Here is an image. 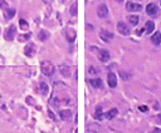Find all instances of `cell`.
Listing matches in <instances>:
<instances>
[{"instance_id": "1", "label": "cell", "mask_w": 161, "mask_h": 133, "mask_svg": "<svg viewBox=\"0 0 161 133\" xmlns=\"http://www.w3.org/2000/svg\"><path fill=\"white\" fill-rule=\"evenodd\" d=\"M40 69H42V73L47 77H52L54 73H56V67H54L53 63H50L49 60H44L40 64Z\"/></svg>"}, {"instance_id": "2", "label": "cell", "mask_w": 161, "mask_h": 133, "mask_svg": "<svg viewBox=\"0 0 161 133\" xmlns=\"http://www.w3.org/2000/svg\"><path fill=\"white\" fill-rule=\"evenodd\" d=\"M15 34H16V26L15 25H10V26H8V28L5 29L4 38H5V40H8V42H12V40L14 39Z\"/></svg>"}, {"instance_id": "3", "label": "cell", "mask_w": 161, "mask_h": 133, "mask_svg": "<svg viewBox=\"0 0 161 133\" xmlns=\"http://www.w3.org/2000/svg\"><path fill=\"white\" fill-rule=\"evenodd\" d=\"M117 30L120 32V34H122V35H130V34H131V29L127 26V24H125L123 22H120L117 24Z\"/></svg>"}, {"instance_id": "4", "label": "cell", "mask_w": 161, "mask_h": 133, "mask_svg": "<svg viewBox=\"0 0 161 133\" xmlns=\"http://www.w3.org/2000/svg\"><path fill=\"white\" fill-rule=\"evenodd\" d=\"M107 82H108V86L111 88H116L117 87V76L112 72H109L108 76H107Z\"/></svg>"}, {"instance_id": "5", "label": "cell", "mask_w": 161, "mask_h": 133, "mask_svg": "<svg viewBox=\"0 0 161 133\" xmlns=\"http://www.w3.org/2000/svg\"><path fill=\"white\" fill-rule=\"evenodd\" d=\"M146 13L149 15H151V16H156L157 14H159V9H157L156 4H154V3H150V4L146 6Z\"/></svg>"}, {"instance_id": "6", "label": "cell", "mask_w": 161, "mask_h": 133, "mask_svg": "<svg viewBox=\"0 0 161 133\" xmlns=\"http://www.w3.org/2000/svg\"><path fill=\"white\" fill-rule=\"evenodd\" d=\"M97 15L100 16L101 19L106 18V16L108 15V8H107V5L101 4L100 6H98V8H97Z\"/></svg>"}, {"instance_id": "7", "label": "cell", "mask_w": 161, "mask_h": 133, "mask_svg": "<svg viewBox=\"0 0 161 133\" xmlns=\"http://www.w3.org/2000/svg\"><path fill=\"white\" fill-rule=\"evenodd\" d=\"M126 9L128 10V11H141L142 10V6L140 5V4H137V3H132V1H130V3H127L126 4Z\"/></svg>"}, {"instance_id": "8", "label": "cell", "mask_w": 161, "mask_h": 133, "mask_svg": "<svg viewBox=\"0 0 161 133\" xmlns=\"http://www.w3.org/2000/svg\"><path fill=\"white\" fill-rule=\"evenodd\" d=\"M100 35H101V39L103 40V42H106V43L111 42L112 38H113V34L109 33V32H107V30H101Z\"/></svg>"}, {"instance_id": "9", "label": "cell", "mask_w": 161, "mask_h": 133, "mask_svg": "<svg viewBox=\"0 0 161 133\" xmlns=\"http://www.w3.org/2000/svg\"><path fill=\"white\" fill-rule=\"evenodd\" d=\"M24 53H25L26 57H33L34 53H35V45L34 44H28L24 48Z\"/></svg>"}, {"instance_id": "10", "label": "cell", "mask_w": 161, "mask_h": 133, "mask_svg": "<svg viewBox=\"0 0 161 133\" xmlns=\"http://www.w3.org/2000/svg\"><path fill=\"white\" fill-rule=\"evenodd\" d=\"M98 58H100V60H101V62H103V63H107L111 57H109V53L107 52V50L102 49V50H100V54H98Z\"/></svg>"}, {"instance_id": "11", "label": "cell", "mask_w": 161, "mask_h": 133, "mask_svg": "<svg viewBox=\"0 0 161 133\" xmlns=\"http://www.w3.org/2000/svg\"><path fill=\"white\" fill-rule=\"evenodd\" d=\"M90 84L93 88H97V89H101L103 87V82L100 78H94V79H90Z\"/></svg>"}, {"instance_id": "12", "label": "cell", "mask_w": 161, "mask_h": 133, "mask_svg": "<svg viewBox=\"0 0 161 133\" xmlns=\"http://www.w3.org/2000/svg\"><path fill=\"white\" fill-rule=\"evenodd\" d=\"M59 69H60V73L63 77H71V67L68 64H62L59 67Z\"/></svg>"}, {"instance_id": "13", "label": "cell", "mask_w": 161, "mask_h": 133, "mask_svg": "<svg viewBox=\"0 0 161 133\" xmlns=\"http://www.w3.org/2000/svg\"><path fill=\"white\" fill-rule=\"evenodd\" d=\"M66 35H67V40L69 43H73L74 40H76V32H74L73 29H67V32H66Z\"/></svg>"}, {"instance_id": "14", "label": "cell", "mask_w": 161, "mask_h": 133, "mask_svg": "<svg viewBox=\"0 0 161 133\" xmlns=\"http://www.w3.org/2000/svg\"><path fill=\"white\" fill-rule=\"evenodd\" d=\"M59 117L63 119V121H68V119H71V117H72V112L69 109H63L59 112Z\"/></svg>"}, {"instance_id": "15", "label": "cell", "mask_w": 161, "mask_h": 133, "mask_svg": "<svg viewBox=\"0 0 161 133\" xmlns=\"http://www.w3.org/2000/svg\"><path fill=\"white\" fill-rule=\"evenodd\" d=\"M154 28H155V24L151 20H149V22H146L145 24V33L146 34H151L154 32Z\"/></svg>"}, {"instance_id": "16", "label": "cell", "mask_w": 161, "mask_h": 133, "mask_svg": "<svg viewBox=\"0 0 161 133\" xmlns=\"http://www.w3.org/2000/svg\"><path fill=\"white\" fill-rule=\"evenodd\" d=\"M151 42L155 44V45H160V43H161V33L160 32H156L151 36Z\"/></svg>"}, {"instance_id": "17", "label": "cell", "mask_w": 161, "mask_h": 133, "mask_svg": "<svg viewBox=\"0 0 161 133\" xmlns=\"http://www.w3.org/2000/svg\"><path fill=\"white\" fill-rule=\"evenodd\" d=\"M117 113H118V111H117V108H112V109H109L107 113L105 114V117L107 118V119H113L116 115H117Z\"/></svg>"}, {"instance_id": "18", "label": "cell", "mask_w": 161, "mask_h": 133, "mask_svg": "<svg viewBox=\"0 0 161 133\" xmlns=\"http://www.w3.org/2000/svg\"><path fill=\"white\" fill-rule=\"evenodd\" d=\"M39 90H40V93H42L43 95H47V94H48V92H49V87H48V84H47V83L42 82V83L39 84Z\"/></svg>"}, {"instance_id": "19", "label": "cell", "mask_w": 161, "mask_h": 133, "mask_svg": "<svg viewBox=\"0 0 161 133\" xmlns=\"http://www.w3.org/2000/svg\"><path fill=\"white\" fill-rule=\"evenodd\" d=\"M94 118L97 119V121H102L103 119V113H102V107L98 105L97 108H96V112H94Z\"/></svg>"}, {"instance_id": "20", "label": "cell", "mask_w": 161, "mask_h": 133, "mask_svg": "<svg viewBox=\"0 0 161 133\" xmlns=\"http://www.w3.org/2000/svg\"><path fill=\"white\" fill-rule=\"evenodd\" d=\"M14 15H15V9H13V8H8V9H6V13H5V19L6 20L13 19V18H14Z\"/></svg>"}, {"instance_id": "21", "label": "cell", "mask_w": 161, "mask_h": 133, "mask_svg": "<svg viewBox=\"0 0 161 133\" xmlns=\"http://www.w3.org/2000/svg\"><path fill=\"white\" fill-rule=\"evenodd\" d=\"M127 19H128V23L131 24V25H133V26H136L139 24V22H140L137 15H130V16H127Z\"/></svg>"}, {"instance_id": "22", "label": "cell", "mask_w": 161, "mask_h": 133, "mask_svg": "<svg viewBox=\"0 0 161 133\" xmlns=\"http://www.w3.org/2000/svg\"><path fill=\"white\" fill-rule=\"evenodd\" d=\"M38 36H39L40 42H46V40L49 38V33H48L47 30H40L39 34H38Z\"/></svg>"}, {"instance_id": "23", "label": "cell", "mask_w": 161, "mask_h": 133, "mask_svg": "<svg viewBox=\"0 0 161 133\" xmlns=\"http://www.w3.org/2000/svg\"><path fill=\"white\" fill-rule=\"evenodd\" d=\"M19 26L22 28L23 30H26L29 28V24H28V22L26 20H24V19H20L19 20Z\"/></svg>"}, {"instance_id": "24", "label": "cell", "mask_w": 161, "mask_h": 133, "mask_svg": "<svg viewBox=\"0 0 161 133\" xmlns=\"http://www.w3.org/2000/svg\"><path fill=\"white\" fill-rule=\"evenodd\" d=\"M77 13H78V10H77V3H74V4L71 6V14L73 15V16H76Z\"/></svg>"}, {"instance_id": "25", "label": "cell", "mask_w": 161, "mask_h": 133, "mask_svg": "<svg viewBox=\"0 0 161 133\" xmlns=\"http://www.w3.org/2000/svg\"><path fill=\"white\" fill-rule=\"evenodd\" d=\"M120 76H121V78H122L123 80H127V79H130V74H128V73H126V72H123V70L120 72Z\"/></svg>"}, {"instance_id": "26", "label": "cell", "mask_w": 161, "mask_h": 133, "mask_svg": "<svg viewBox=\"0 0 161 133\" xmlns=\"http://www.w3.org/2000/svg\"><path fill=\"white\" fill-rule=\"evenodd\" d=\"M0 9H8V3L5 0H0Z\"/></svg>"}, {"instance_id": "27", "label": "cell", "mask_w": 161, "mask_h": 133, "mask_svg": "<svg viewBox=\"0 0 161 133\" xmlns=\"http://www.w3.org/2000/svg\"><path fill=\"white\" fill-rule=\"evenodd\" d=\"M98 72H100V70L96 69V68H93V67H91V68H90V73H91V74H93V73H94V74H97Z\"/></svg>"}, {"instance_id": "28", "label": "cell", "mask_w": 161, "mask_h": 133, "mask_svg": "<svg viewBox=\"0 0 161 133\" xmlns=\"http://www.w3.org/2000/svg\"><path fill=\"white\" fill-rule=\"evenodd\" d=\"M23 38L20 39V40H28L29 38H30V33H28V34H24V35H22Z\"/></svg>"}, {"instance_id": "29", "label": "cell", "mask_w": 161, "mask_h": 133, "mask_svg": "<svg viewBox=\"0 0 161 133\" xmlns=\"http://www.w3.org/2000/svg\"><path fill=\"white\" fill-rule=\"evenodd\" d=\"M139 109H140V111H141V112H147V109H149V108H147V107H146V105H141V107H140V108H139Z\"/></svg>"}, {"instance_id": "30", "label": "cell", "mask_w": 161, "mask_h": 133, "mask_svg": "<svg viewBox=\"0 0 161 133\" xmlns=\"http://www.w3.org/2000/svg\"><path fill=\"white\" fill-rule=\"evenodd\" d=\"M150 133H161V128H154V131H151Z\"/></svg>"}, {"instance_id": "31", "label": "cell", "mask_w": 161, "mask_h": 133, "mask_svg": "<svg viewBox=\"0 0 161 133\" xmlns=\"http://www.w3.org/2000/svg\"><path fill=\"white\" fill-rule=\"evenodd\" d=\"M48 113H49V115H50V118H52V119H56V117H54V114L52 113V111H50V109L48 111Z\"/></svg>"}, {"instance_id": "32", "label": "cell", "mask_w": 161, "mask_h": 133, "mask_svg": "<svg viewBox=\"0 0 161 133\" xmlns=\"http://www.w3.org/2000/svg\"><path fill=\"white\" fill-rule=\"evenodd\" d=\"M157 121H159L160 123H161V114H159V115H157Z\"/></svg>"}, {"instance_id": "33", "label": "cell", "mask_w": 161, "mask_h": 133, "mask_svg": "<svg viewBox=\"0 0 161 133\" xmlns=\"http://www.w3.org/2000/svg\"><path fill=\"white\" fill-rule=\"evenodd\" d=\"M116 1H118V3H122V1H123V0H116Z\"/></svg>"}, {"instance_id": "34", "label": "cell", "mask_w": 161, "mask_h": 133, "mask_svg": "<svg viewBox=\"0 0 161 133\" xmlns=\"http://www.w3.org/2000/svg\"><path fill=\"white\" fill-rule=\"evenodd\" d=\"M0 33H1V30H0Z\"/></svg>"}]
</instances>
